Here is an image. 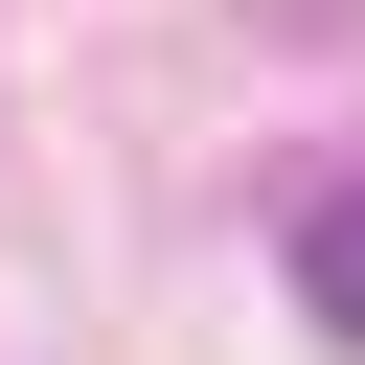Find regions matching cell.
<instances>
[{"label": "cell", "mask_w": 365, "mask_h": 365, "mask_svg": "<svg viewBox=\"0 0 365 365\" xmlns=\"http://www.w3.org/2000/svg\"><path fill=\"white\" fill-rule=\"evenodd\" d=\"M297 319L365 342V205H297Z\"/></svg>", "instance_id": "6da1fadb"}]
</instances>
